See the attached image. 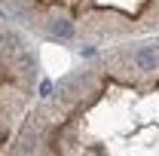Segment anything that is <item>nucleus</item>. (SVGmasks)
<instances>
[{"mask_svg":"<svg viewBox=\"0 0 159 156\" xmlns=\"http://www.w3.org/2000/svg\"><path fill=\"white\" fill-rule=\"evenodd\" d=\"M132 61H135L138 71H153L156 61H159V49H156V46H141V49H135Z\"/></svg>","mask_w":159,"mask_h":156,"instance_id":"nucleus-1","label":"nucleus"},{"mask_svg":"<svg viewBox=\"0 0 159 156\" xmlns=\"http://www.w3.org/2000/svg\"><path fill=\"white\" fill-rule=\"evenodd\" d=\"M52 34H55V37H74V25H70V21H64V19H58V21H52Z\"/></svg>","mask_w":159,"mask_h":156,"instance_id":"nucleus-2","label":"nucleus"}]
</instances>
